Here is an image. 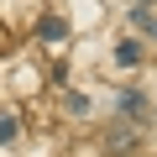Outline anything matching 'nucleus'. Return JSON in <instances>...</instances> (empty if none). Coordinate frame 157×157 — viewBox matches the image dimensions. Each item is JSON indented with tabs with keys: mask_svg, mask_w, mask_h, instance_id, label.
Segmentation results:
<instances>
[{
	"mask_svg": "<svg viewBox=\"0 0 157 157\" xmlns=\"http://www.w3.org/2000/svg\"><path fill=\"white\" fill-rule=\"evenodd\" d=\"M37 37H42V42H68V21H63V16H42V21H37Z\"/></svg>",
	"mask_w": 157,
	"mask_h": 157,
	"instance_id": "f257e3e1",
	"label": "nucleus"
},
{
	"mask_svg": "<svg viewBox=\"0 0 157 157\" xmlns=\"http://www.w3.org/2000/svg\"><path fill=\"white\" fill-rule=\"evenodd\" d=\"M131 26H136V32H147V37L157 42V21L147 16V6H136V11H131Z\"/></svg>",
	"mask_w": 157,
	"mask_h": 157,
	"instance_id": "20e7f679",
	"label": "nucleus"
},
{
	"mask_svg": "<svg viewBox=\"0 0 157 157\" xmlns=\"http://www.w3.org/2000/svg\"><path fill=\"white\" fill-rule=\"evenodd\" d=\"M11 136H16V121H11V115H0V141H11Z\"/></svg>",
	"mask_w": 157,
	"mask_h": 157,
	"instance_id": "39448f33",
	"label": "nucleus"
},
{
	"mask_svg": "<svg viewBox=\"0 0 157 157\" xmlns=\"http://www.w3.org/2000/svg\"><path fill=\"white\" fill-rule=\"evenodd\" d=\"M115 63H121V68H136V63H141V42H121V47H115Z\"/></svg>",
	"mask_w": 157,
	"mask_h": 157,
	"instance_id": "7ed1b4c3",
	"label": "nucleus"
},
{
	"mask_svg": "<svg viewBox=\"0 0 157 157\" xmlns=\"http://www.w3.org/2000/svg\"><path fill=\"white\" fill-rule=\"evenodd\" d=\"M115 110L131 121V115H141V110H147V94H141V89H121V94H115Z\"/></svg>",
	"mask_w": 157,
	"mask_h": 157,
	"instance_id": "f03ea898",
	"label": "nucleus"
},
{
	"mask_svg": "<svg viewBox=\"0 0 157 157\" xmlns=\"http://www.w3.org/2000/svg\"><path fill=\"white\" fill-rule=\"evenodd\" d=\"M136 6H152V0H136Z\"/></svg>",
	"mask_w": 157,
	"mask_h": 157,
	"instance_id": "423d86ee",
	"label": "nucleus"
}]
</instances>
